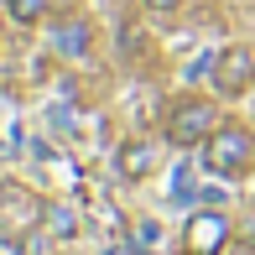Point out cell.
I'll return each mask as SVG.
<instances>
[{
    "label": "cell",
    "mask_w": 255,
    "mask_h": 255,
    "mask_svg": "<svg viewBox=\"0 0 255 255\" xmlns=\"http://www.w3.org/2000/svg\"><path fill=\"white\" fill-rule=\"evenodd\" d=\"M203 161L219 172V177H240V172H250V161H255V141L245 135V125H219V130L208 135V146H203Z\"/></svg>",
    "instance_id": "1"
},
{
    "label": "cell",
    "mask_w": 255,
    "mask_h": 255,
    "mask_svg": "<svg viewBox=\"0 0 255 255\" xmlns=\"http://www.w3.org/2000/svg\"><path fill=\"white\" fill-rule=\"evenodd\" d=\"M203 135H214V110L198 104V99L177 104V110H172V120H167V141H172V146H198Z\"/></svg>",
    "instance_id": "2"
},
{
    "label": "cell",
    "mask_w": 255,
    "mask_h": 255,
    "mask_svg": "<svg viewBox=\"0 0 255 255\" xmlns=\"http://www.w3.org/2000/svg\"><path fill=\"white\" fill-rule=\"evenodd\" d=\"M245 84H255V57L245 47H224L214 57V89L219 94H245Z\"/></svg>",
    "instance_id": "3"
},
{
    "label": "cell",
    "mask_w": 255,
    "mask_h": 255,
    "mask_svg": "<svg viewBox=\"0 0 255 255\" xmlns=\"http://www.w3.org/2000/svg\"><path fill=\"white\" fill-rule=\"evenodd\" d=\"M224 245H229V219L219 214V208L188 219V250H193V255H219Z\"/></svg>",
    "instance_id": "4"
},
{
    "label": "cell",
    "mask_w": 255,
    "mask_h": 255,
    "mask_svg": "<svg viewBox=\"0 0 255 255\" xmlns=\"http://www.w3.org/2000/svg\"><path fill=\"white\" fill-rule=\"evenodd\" d=\"M115 172L120 177H146V172H156V146L151 141H130V146H120V156H115Z\"/></svg>",
    "instance_id": "5"
},
{
    "label": "cell",
    "mask_w": 255,
    "mask_h": 255,
    "mask_svg": "<svg viewBox=\"0 0 255 255\" xmlns=\"http://www.w3.org/2000/svg\"><path fill=\"white\" fill-rule=\"evenodd\" d=\"M42 235L73 240V235H78V214H73L68 203H42Z\"/></svg>",
    "instance_id": "6"
},
{
    "label": "cell",
    "mask_w": 255,
    "mask_h": 255,
    "mask_svg": "<svg viewBox=\"0 0 255 255\" xmlns=\"http://www.w3.org/2000/svg\"><path fill=\"white\" fill-rule=\"evenodd\" d=\"M52 42L63 57H84L89 52V26L84 21H63V26H52Z\"/></svg>",
    "instance_id": "7"
},
{
    "label": "cell",
    "mask_w": 255,
    "mask_h": 255,
    "mask_svg": "<svg viewBox=\"0 0 255 255\" xmlns=\"http://www.w3.org/2000/svg\"><path fill=\"white\" fill-rule=\"evenodd\" d=\"M5 5H10V16H16V21H37L42 10H47V0H5Z\"/></svg>",
    "instance_id": "8"
},
{
    "label": "cell",
    "mask_w": 255,
    "mask_h": 255,
    "mask_svg": "<svg viewBox=\"0 0 255 255\" xmlns=\"http://www.w3.org/2000/svg\"><path fill=\"white\" fill-rule=\"evenodd\" d=\"M156 245H161L156 224H135V250H141V255H156Z\"/></svg>",
    "instance_id": "9"
},
{
    "label": "cell",
    "mask_w": 255,
    "mask_h": 255,
    "mask_svg": "<svg viewBox=\"0 0 255 255\" xmlns=\"http://www.w3.org/2000/svg\"><path fill=\"white\" fill-rule=\"evenodd\" d=\"M21 255H47V245L42 240H21Z\"/></svg>",
    "instance_id": "10"
},
{
    "label": "cell",
    "mask_w": 255,
    "mask_h": 255,
    "mask_svg": "<svg viewBox=\"0 0 255 255\" xmlns=\"http://www.w3.org/2000/svg\"><path fill=\"white\" fill-rule=\"evenodd\" d=\"M146 5H151V10H177L182 0H146Z\"/></svg>",
    "instance_id": "11"
}]
</instances>
